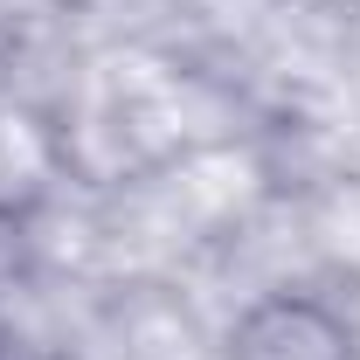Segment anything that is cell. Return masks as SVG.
Here are the masks:
<instances>
[{
    "instance_id": "6da1fadb",
    "label": "cell",
    "mask_w": 360,
    "mask_h": 360,
    "mask_svg": "<svg viewBox=\"0 0 360 360\" xmlns=\"http://www.w3.org/2000/svg\"><path fill=\"white\" fill-rule=\"evenodd\" d=\"M236 360H354V347L319 305L277 298L264 312H250L243 340H236Z\"/></svg>"
}]
</instances>
